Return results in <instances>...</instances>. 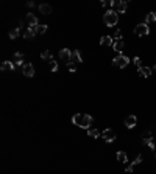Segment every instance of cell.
<instances>
[{"mask_svg":"<svg viewBox=\"0 0 156 174\" xmlns=\"http://www.w3.org/2000/svg\"><path fill=\"white\" fill-rule=\"evenodd\" d=\"M19 34H20V28L11 30V31H10V39H16V37H19Z\"/></svg>","mask_w":156,"mask_h":174,"instance_id":"obj_23","label":"cell"},{"mask_svg":"<svg viewBox=\"0 0 156 174\" xmlns=\"http://www.w3.org/2000/svg\"><path fill=\"white\" fill-rule=\"evenodd\" d=\"M112 6H116V11H117V14L119 12H122V14H125L126 12V8H128V3L126 2H123V0H122V2H119V0H114L112 2Z\"/></svg>","mask_w":156,"mask_h":174,"instance_id":"obj_6","label":"cell"},{"mask_svg":"<svg viewBox=\"0 0 156 174\" xmlns=\"http://www.w3.org/2000/svg\"><path fill=\"white\" fill-rule=\"evenodd\" d=\"M70 62H73V64H81L83 62V58H81V53L80 50H72V58H70Z\"/></svg>","mask_w":156,"mask_h":174,"instance_id":"obj_12","label":"cell"},{"mask_svg":"<svg viewBox=\"0 0 156 174\" xmlns=\"http://www.w3.org/2000/svg\"><path fill=\"white\" fill-rule=\"evenodd\" d=\"M100 45H106V47H112L114 45V39L111 36H103L100 39Z\"/></svg>","mask_w":156,"mask_h":174,"instance_id":"obj_17","label":"cell"},{"mask_svg":"<svg viewBox=\"0 0 156 174\" xmlns=\"http://www.w3.org/2000/svg\"><path fill=\"white\" fill-rule=\"evenodd\" d=\"M116 40H120L122 39V30H116V33H114V36H112Z\"/></svg>","mask_w":156,"mask_h":174,"instance_id":"obj_28","label":"cell"},{"mask_svg":"<svg viewBox=\"0 0 156 174\" xmlns=\"http://www.w3.org/2000/svg\"><path fill=\"white\" fill-rule=\"evenodd\" d=\"M41 58H42V59H49V61H52V59H53L52 53H50L49 50H44L42 53H41Z\"/></svg>","mask_w":156,"mask_h":174,"instance_id":"obj_24","label":"cell"},{"mask_svg":"<svg viewBox=\"0 0 156 174\" xmlns=\"http://www.w3.org/2000/svg\"><path fill=\"white\" fill-rule=\"evenodd\" d=\"M117 160H119L120 163H126V162H128V156L125 154V152L119 151V152H117Z\"/></svg>","mask_w":156,"mask_h":174,"instance_id":"obj_22","label":"cell"},{"mask_svg":"<svg viewBox=\"0 0 156 174\" xmlns=\"http://www.w3.org/2000/svg\"><path fill=\"white\" fill-rule=\"evenodd\" d=\"M136 123H138V117L136 115H128L125 118V126L128 129H133L134 126H136Z\"/></svg>","mask_w":156,"mask_h":174,"instance_id":"obj_10","label":"cell"},{"mask_svg":"<svg viewBox=\"0 0 156 174\" xmlns=\"http://www.w3.org/2000/svg\"><path fill=\"white\" fill-rule=\"evenodd\" d=\"M142 143L144 145H150L152 142H153V134H152V131H147V132H144V134H142Z\"/></svg>","mask_w":156,"mask_h":174,"instance_id":"obj_15","label":"cell"},{"mask_svg":"<svg viewBox=\"0 0 156 174\" xmlns=\"http://www.w3.org/2000/svg\"><path fill=\"white\" fill-rule=\"evenodd\" d=\"M101 138H103L106 143H112L114 140H116V134H114L112 129H105L103 132H101Z\"/></svg>","mask_w":156,"mask_h":174,"instance_id":"obj_5","label":"cell"},{"mask_svg":"<svg viewBox=\"0 0 156 174\" xmlns=\"http://www.w3.org/2000/svg\"><path fill=\"white\" fill-rule=\"evenodd\" d=\"M142 159H144V157H142V154H139L136 159H134V162H131V165H133V166H134V165H139V163L142 162Z\"/></svg>","mask_w":156,"mask_h":174,"instance_id":"obj_27","label":"cell"},{"mask_svg":"<svg viewBox=\"0 0 156 174\" xmlns=\"http://www.w3.org/2000/svg\"><path fill=\"white\" fill-rule=\"evenodd\" d=\"M112 64L119 67V68H125L128 64H130V58L125 56V54H119V56H116L112 59Z\"/></svg>","mask_w":156,"mask_h":174,"instance_id":"obj_3","label":"cell"},{"mask_svg":"<svg viewBox=\"0 0 156 174\" xmlns=\"http://www.w3.org/2000/svg\"><path fill=\"white\" fill-rule=\"evenodd\" d=\"M38 34V26H28L27 28V31L24 33V37L27 39V40H30V39H33Z\"/></svg>","mask_w":156,"mask_h":174,"instance_id":"obj_9","label":"cell"},{"mask_svg":"<svg viewBox=\"0 0 156 174\" xmlns=\"http://www.w3.org/2000/svg\"><path fill=\"white\" fill-rule=\"evenodd\" d=\"M67 68H69L70 72H75L77 70V65L73 64V62H69V64H67Z\"/></svg>","mask_w":156,"mask_h":174,"instance_id":"obj_29","label":"cell"},{"mask_svg":"<svg viewBox=\"0 0 156 174\" xmlns=\"http://www.w3.org/2000/svg\"><path fill=\"white\" fill-rule=\"evenodd\" d=\"M156 22V12H147V16H145V23H153Z\"/></svg>","mask_w":156,"mask_h":174,"instance_id":"obj_20","label":"cell"},{"mask_svg":"<svg viewBox=\"0 0 156 174\" xmlns=\"http://www.w3.org/2000/svg\"><path fill=\"white\" fill-rule=\"evenodd\" d=\"M133 170H134V166H133V165H128L126 168H125V171H126V173H133Z\"/></svg>","mask_w":156,"mask_h":174,"instance_id":"obj_31","label":"cell"},{"mask_svg":"<svg viewBox=\"0 0 156 174\" xmlns=\"http://www.w3.org/2000/svg\"><path fill=\"white\" fill-rule=\"evenodd\" d=\"M138 73L142 76V78H148V76L152 75V68H150V67H144V65H142V67H139V68H138Z\"/></svg>","mask_w":156,"mask_h":174,"instance_id":"obj_14","label":"cell"},{"mask_svg":"<svg viewBox=\"0 0 156 174\" xmlns=\"http://www.w3.org/2000/svg\"><path fill=\"white\" fill-rule=\"evenodd\" d=\"M134 34L139 36V37L148 36V34H150V26H148L147 23H139V25L134 26Z\"/></svg>","mask_w":156,"mask_h":174,"instance_id":"obj_4","label":"cell"},{"mask_svg":"<svg viewBox=\"0 0 156 174\" xmlns=\"http://www.w3.org/2000/svg\"><path fill=\"white\" fill-rule=\"evenodd\" d=\"M47 31V25H38V34H44Z\"/></svg>","mask_w":156,"mask_h":174,"instance_id":"obj_26","label":"cell"},{"mask_svg":"<svg viewBox=\"0 0 156 174\" xmlns=\"http://www.w3.org/2000/svg\"><path fill=\"white\" fill-rule=\"evenodd\" d=\"M22 59H24V56H22V53H14V58H13V62H14V65H19V67H24V64H22Z\"/></svg>","mask_w":156,"mask_h":174,"instance_id":"obj_18","label":"cell"},{"mask_svg":"<svg viewBox=\"0 0 156 174\" xmlns=\"http://www.w3.org/2000/svg\"><path fill=\"white\" fill-rule=\"evenodd\" d=\"M87 135L92 137V138H97V137H100L101 134L98 132V129H95V128H89V129H87Z\"/></svg>","mask_w":156,"mask_h":174,"instance_id":"obj_21","label":"cell"},{"mask_svg":"<svg viewBox=\"0 0 156 174\" xmlns=\"http://www.w3.org/2000/svg\"><path fill=\"white\" fill-rule=\"evenodd\" d=\"M153 68H156V64H155V67H153Z\"/></svg>","mask_w":156,"mask_h":174,"instance_id":"obj_33","label":"cell"},{"mask_svg":"<svg viewBox=\"0 0 156 174\" xmlns=\"http://www.w3.org/2000/svg\"><path fill=\"white\" fill-rule=\"evenodd\" d=\"M0 68H2V72H13L14 70V62L13 61H5V62H2Z\"/></svg>","mask_w":156,"mask_h":174,"instance_id":"obj_13","label":"cell"},{"mask_svg":"<svg viewBox=\"0 0 156 174\" xmlns=\"http://www.w3.org/2000/svg\"><path fill=\"white\" fill-rule=\"evenodd\" d=\"M25 23L28 26H38V17L33 14V12H28L25 17Z\"/></svg>","mask_w":156,"mask_h":174,"instance_id":"obj_11","label":"cell"},{"mask_svg":"<svg viewBox=\"0 0 156 174\" xmlns=\"http://www.w3.org/2000/svg\"><path fill=\"white\" fill-rule=\"evenodd\" d=\"M27 6H28V8H33V6H35V3H33V2H28V3H27Z\"/></svg>","mask_w":156,"mask_h":174,"instance_id":"obj_32","label":"cell"},{"mask_svg":"<svg viewBox=\"0 0 156 174\" xmlns=\"http://www.w3.org/2000/svg\"><path fill=\"white\" fill-rule=\"evenodd\" d=\"M103 22H105L106 26H114V25H117V22H119V14H117V11H114V10H106L105 14H103Z\"/></svg>","mask_w":156,"mask_h":174,"instance_id":"obj_2","label":"cell"},{"mask_svg":"<svg viewBox=\"0 0 156 174\" xmlns=\"http://www.w3.org/2000/svg\"><path fill=\"white\" fill-rule=\"evenodd\" d=\"M112 48H114V51H117V53H122L123 51V48H125V44H123V40H114V45H112Z\"/></svg>","mask_w":156,"mask_h":174,"instance_id":"obj_16","label":"cell"},{"mask_svg":"<svg viewBox=\"0 0 156 174\" xmlns=\"http://www.w3.org/2000/svg\"><path fill=\"white\" fill-rule=\"evenodd\" d=\"M72 123L77 124L78 128L89 129L91 124H92V117L87 115V114H75V115L72 117Z\"/></svg>","mask_w":156,"mask_h":174,"instance_id":"obj_1","label":"cell"},{"mask_svg":"<svg viewBox=\"0 0 156 174\" xmlns=\"http://www.w3.org/2000/svg\"><path fill=\"white\" fill-rule=\"evenodd\" d=\"M49 64H50V70H52V72H56V70H58V62H56L55 59L49 61Z\"/></svg>","mask_w":156,"mask_h":174,"instance_id":"obj_25","label":"cell"},{"mask_svg":"<svg viewBox=\"0 0 156 174\" xmlns=\"http://www.w3.org/2000/svg\"><path fill=\"white\" fill-rule=\"evenodd\" d=\"M133 62H134V64H136L138 67H142V65H140V58H138V56H134V59H133Z\"/></svg>","mask_w":156,"mask_h":174,"instance_id":"obj_30","label":"cell"},{"mask_svg":"<svg viewBox=\"0 0 156 174\" xmlns=\"http://www.w3.org/2000/svg\"><path fill=\"white\" fill-rule=\"evenodd\" d=\"M22 73L27 76V78H33V76H35V67H33L31 64H28V62H25L24 67H22Z\"/></svg>","mask_w":156,"mask_h":174,"instance_id":"obj_7","label":"cell"},{"mask_svg":"<svg viewBox=\"0 0 156 174\" xmlns=\"http://www.w3.org/2000/svg\"><path fill=\"white\" fill-rule=\"evenodd\" d=\"M39 11L42 12V14H50V12H52V6L49 3H41L39 5Z\"/></svg>","mask_w":156,"mask_h":174,"instance_id":"obj_19","label":"cell"},{"mask_svg":"<svg viewBox=\"0 0 156 174\" xmlns=\"http://www.w3.org/2000/svg\"><path fill=\"white\" fill-rule=\"evenodd\" d=\"M70 58H72V50H69V48H63V50H59V59H63L64 62L69 64Z\"/></svg>","mask_w":156,"mask_h":174,"instance_id":"obj_8","label":"cell"}]
</instances>
